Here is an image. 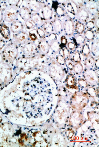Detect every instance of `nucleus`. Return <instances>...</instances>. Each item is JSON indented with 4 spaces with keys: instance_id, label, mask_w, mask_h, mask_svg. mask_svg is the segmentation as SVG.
Here are the masks:
<instances>
[{
    "instance_id": "1",
    "label": "nucleus",
    "mask_w": 99,
    "mask_h": 147,
    "mask_svg": "<svg viewBox=\"0 0 99 147\" xmlns=\"http://www.w3.org/2000/svg\"><path fill=\"white\" fill-rule=\"evenodd\" d=\"M88 101L86 95L81 92H79L73 97L72 105L73 107L76 108L78 107L79 108H82L87 105L89 102Z\"/></svg>"
},
{
    "instance_id": "2",
    "label": "nucleus",
    "mask_w": 99,
    "mask_h": 147,
    "mask_svg": "<svg viewBox=\"0 0 99 147\" xmlns=\"http://www.w3.org/2000/svg\"><path fill=\"white\" fill-rule=\"evenodd\" d=\"M19 10L17 6L8 7L4 14V19L8 22H13L15 20Z\"/></svg>"
},
{
    "instance_id": "3",
    "label": "nucleus",
    "mask_w": 99,
    "mask_h": 147,
    "mask_svg": "<svg viewBox=\"0 0 99 147\" xmlns=\"http://www.w3.org/2000/svg\"><path fill=\"white\" fill-rule=\"evenodd\" d=\"M64 31L68 36H71L73 34L74 30V26L71 19H68L65 21L63 24Z\"/></svg>"
},
{
    "instance_id": "4",
    "label": "nucleus",
    "mask_w": 99,
    "mask_h": 147,
    "mask_svg": "<svg viewBox=\"0 0 99 147\" xmlns=\"http://www.w3.org/2000/svg\"><path fill=\"white\" fill-rule=\"evenodd\" d=\"M77 16L79 19V20L82 22H86L89 17V13L86 8L80 7L78 9Z\"/></svg>"
},
{
    "instance_id": "5",
    "label": "nucleus",
    "mask_w": 99,
    "mask_h": 147,
    "mask_svg": "<svg viewBox=\"0 0 99 147\" xmlns=\"http://www.w3.org/2000/svg\"><path fill=\"white\" fill-rule=\"evenodd\" d=\"M10 28L12 32L17 34L23 31V24L20 21L15 20L12 22Z\"/></svg>"
},
{
    "instance_id": "6",
    "label": "nucleus",
    "mask_w": 99,
    "mask_h": 147,
    "mask_svg": "<svg viewBox=\"0 0 99 147\" xmlns=\"http://www.w3.org/2000/svg\"><path fill=\"white\" fill-rule=\"evenodd\" d=\"M41 9H42V14L44 20H49L52 18L53 11L49 6L45 4L43 6H41Z\"/></svg>"
},
{
    "instance_id": "7",
    "label": "nucleus",
    "mask_w": 99,
    "mask_h": 147,
    "mask_svg": "<svg viewBox=\"0 0 99 147\" xmlns=\"http://www.w3.org/2000/svg\"><path fill=\"white\" fill-rule=\"evenodd\" d=\"M19 14L21 17L25 21H29L31 19L32 14L30 10L26 7H23L21 8L19 11Z\"/></svg>"
},
{
    "instance_id": "8",
    "label": "nucleus",
    "mask_w": 99,
    "mask_h": 147,
    "mask_svg": "<svg viewBox=\"0 0 99 147\" xmlns=\"http://www.w3.org/2000/svg\"><path fill=\"white\" fill-rule=\"evenodd\" d=\"M36 47L35 45L32 43H29L24 47L23 52L26 56H31L35 53Z\"/></svg>"
},
{
    "instance_id": "9",
    "label": "nucleus",
    "mask_w": 99,
    "mask_h": 147,
    "mask_svg": "<svg viewBox=\"0 0 99 147\" xmlns=\"http://www.w3.org/2000/svg\"><path fill=\"white\" fill-rule=\"evenodd\" d=\"M17 54V51L16 48L13 47H7L3 52V56L10 59H14Z\"/></svg>"
},
{
    "instance_id": "10",
    "label": "nucleus",
    "mask_w": 99,
    "mask_h": 147,
    "mask_svg": "<svg viewBox=\"0 0 99 147\" xmlns=\"http://www.w3.org/2000/svg\"><path fill=\"white\" fill-rule=\"evenodd\" d=\"M15 41L18 43H23L26 42L28 39V35L24 32H20L15 35Z\"/></svg>"
},
{
    "instance_id": "11",
    "label": "nucleus",
    "mask_w": 99,
    "mask_h": 147,
    "mask_svg": "<svg viewBox=\"0 0 99 147\" xmlns=\"http://www.w3.org/2000/svg\"><path fill=\"white\" fill-rule=\"evenodd\" d=\"M31 20V22L34 23L35 26L38 27H41L43 25V21L42 18L38 13H34L32 14Z\"/></svg>"
},
{
    "instance_id": "12",
    "label": "nucleus",
    "mask_w": 99,
    "mask_h": 147,
    "mask_svg": "<svg viewBox=\"0 0 99 147\" xmlns=\"http://www.w3.org/2000/svg\"><path fill=\"white\" fill-rule=\"evenodd\" d=\"M28 5L30 11L34 12V13H38L41 8V4L37 1H29Z\"/></svg>"
},
{
    "instance_id": "13",
    "label": "nucleus",
    "mask_w": 99,
    "mask_h": 147,
    "mask_svg": "<svg viewBox=\"0 0 99 147\" xmlns=\"http://www.w3.org/2000/svg\"><path fill=\"white\" fill-rule=\"evenodd\" d=\"M0 33L5 39H9L10 38V31L8 27H7L5 24H3L1 25L0 28Z\"/></svg>"
},
{
    "instance_id": "14",
    "label": "nucleus",
    "mask_w": 99,
    "mask_h": 147,
    "mask_svg": "<svg viewBox=\"0 0 99 147\" xmlns=\"http://www.w3.org/2000/svg\"><path fill=\"white\" fill-rule=\"evenodd\" d=\"M52 24L53 27V29L56 33L59 34L62 32L63 30V26L59 20L55 19L53 21Z\"/></svg>"
},
{
    "instance_id": "15",
    "label": "nucleus",
    "mask_w": 99,
    "mask_h": 147,
    "mask_svg": "<svg viewBox=\"0 0 99 147\" xmlns=\"http://www.w3.org/2000/svg\"><path fill=\"white\" fill-rule=\"evenodd\" d=\"M96 74L93 71H88L85 74V77L88 81L91 84H94L96 83Z\"/></svg>"
},
{
    "instance_id": "16",
    "label": "nucleus",
    "mask_w": 99,
    "mask_h": 147,
    "mask_svg": "<svg viewBox=\"0 0 99 147\" xmlns=\"http://www.w3.org/2000/svg\"><path fill=\"white\" fill-rule=\"evenodd\" d=\"M42 28L45 33L47 34H51L52 33L54 29L53 27L52 23H51L49 21H47L46 22H45L44 24L42 25Z\"/></svg>"
},
{
    "instance_id": "17",
    "label": "nucleus",
    "mask_w": 99,
    "mask_h": 147,
    "mask_svg": "<svg viewBox=\"0 0 99 147\" xmlns=\"http://www.w3.org/2000/svg\"><path fill=\"white\" fill-rule=\"evenodd\" d=\"M39 50L44 54L47 53L49 50V46L45 40H42L39 43Z\"/></svg>"
},
{
    "instance_id": "18",
    "label": "nucleus",
    "mask_w": 99,
    "mask_h": 147,
    "mask_svg": "<svg viewBox=\"0 0 99 147\" xmlns=\"http://www.w3.org/2000/svg\"><path fill=\"white\" fill-rule=\"evenodd\" d=\"M86 9H87L88 12L94 14L95 12H96V4L95 2L92 1H89L87 4L86 5Z\"/></svg>"
},
{
    "instance_id": "19",
    "label": "nucleus",
    "mask_w": 99,
    "mask_h": 147,
    "mask_svg": "<svg viewBox=\"0 0 99 147\" xmlns=\"http://www.w3.org/2000/svg\"><path fill=\"white\" fill-rule=\"evenodd\" d=\"M75 29L78 34H82L84 31V26L81 22H77L75 24Z\"/></svg>"
},
{
    "instance_id": "20",
    "label": "nucleus",
    "mask_w": 99,
    "mask_h": 147,
    "mask_svg": "<svg viewBox=\"0 0 99 147\" xmlns=\"http://www.w3.org/2000/svg\"><path fill=\"white\" fill-rule=\"evenodd\" d=\"M73 70L77 74H79L83 71V68L82 64L80 62H78L76 63L73 66Z\"/></svg>"
},
{
    "instance_id": "21",
    "label": "nucleus",
    "mask_w": 99,
    "mask_h": 147,
    "mask_svg": "<svg viewBox=\"0 0 99 147\" xmlns=\"http://www.w3.org/2000/svg\"><path fill=\"white\" fill-rule=\"evenodd\" d=\"M95 63L94 59L91 57H88L85 61V65L88 68H91Z\"/></svg>"
},
{
    "instance_id": "22",
    "label": "nucleus",
    "mask_w": 99,
    "mask_h": 147,
    "mask_svg": "<svg viewBox=\"0 0 99 147\" xmlns=\"http://www.w3.org/2000/svg\"><path fill=\"white\" fill-rule=\"evenodd\" d=\"M67 85L71 87L75 86L76 84V79L75 77L72 75L68 76L67 79Z\"/></svg>"
},
{
    "instance_id": "23",
    "label": "nucleus",
    "mask_w": 99,
    "mask_h": 147,
    "mask_svg": "<svg viewBox=\"0 0 99 147\" xmlns=\"http://www.w3.org/2000/svg\"><path fill=\"white\" fill-rule=\"evenodd\" d=\"M84 38L88 40H92L94 38V32L92 30H88L84 33Z\"/></svg>"
},
{
    "instance_id": "24",
    "label": "nucleus",
    "mask_w": 99,
    "mask_h": 147,
    "mask_svg": "<svg viewBox=\"0 0 99 147\" xmlns=\"http://www.w3.org/2000/svg\"><path fill=\"white\" fill-rule=\"evenodd\" d=\"M75 40L78 44L82 45L84 43L85 38L83 35H82L81 34H78L75 35Z\"/></svg>"
},
{
    "instance_id": "25",
    "label": "nucleus",
    "mask_w": 99,
    "mask_h": 147,
    "mask_svg": "<svg viewBox=\"0 0 99 147\" xmlns=\"http://www.w3.org/2000/svg\"><path fill=\"white\" fill-rule=\"evenodd\" d=\"M82 53L85 56H88L90 53V49L89 46L87 44L83 45L82 49Z\"/></svg>"
},
{
    "instance_id": "26",
    "label": "nucleus",
    "mask_w": 99,
    "mask_h": 147,
    "mask_svg": "<svg viewBox=\"0 0 99 147\" xmlns=\"http://www.w3.org/2000/svg\"><path fill=\"white\" fill-rule=\"evenodd\" d=\"M50 47L55 52H58L60 49L59 45L58 44V42H57V41H53L52 43L50 45Z\"/></svg>"
},
{
    "instance_id": "27",
    "label": "nucleus",
    "mask_w": 99,
    "mask_h": 147,
    "mask_svg": "<svg viewBox=\"0 0 99 147\" xmlns=\"http://www.w3.org/2000/svg\"><path fill=\"white\" fill-rule=\"evenodd\" d=\"M55 12L58 16H62L64 15L65 11L64 10L61 6H57L55 8Z\"/></svg>"
},
{
    "instance_id": "28",
    "label": "nucleus",
    "mask_w": 99,
    "mask_h": 147,
    "mask_svg": "<svg viewBox=\"0 0 99 147\" xmlns=\"http://www.w3.org/2000/svg\"><path fill=\"white\" fill-rule=\"evenodd\" d=\"M87 93L90 96L93 97H96L97 94L95 89L93 88L92 87H89L88 89Z\"/></svg>"
},
{
    "instance_id": "29",
    "label": "nucleus",
    "mask_w": 99,
    "mask_h": 147,
    "mask_svg": "<svg viewBox=\"0 0 99 147\" xmlns=\"http://www.w3.org/2000/svg\"><path fill=\"white\" fill-rule=\"evenodd\" d=\"M72 59L74 62H75L76 63L80 62L81 60V58L79 53L78 52H76L74 53L72 56Z\"/></svg>"
},
{
    "instance_id": "30",
    "label": "nucleus",
    "mask_w": 99,
    "mask_h": 147,
    "mask_svg": "<svg viewBox=\"0 0 99 147\" xmlns=\"http://www.w3.org/2000/svg\"><path fill=\"white\" fill-rule=\"evenodd\" d=\"M57 60L58 64H59L60 65H64L66 63L65 59L64 58V57L62 55H59L58 56L57 58Z\"/></svg>"
},
{
    "instance_id": "31",
    "label": "nucleus",
    "mask_w": 99,
    "mask_h": 147,
    "mask_svg": "<svg viewBox=\"0 0 99 147\" xmlns=\"http://www.w3.org/2000/svg\"><path fill=\"white\" fill-rule=\"evenodd\" d=\"M79 85L83 88H86L88 87V83L84 79H79Z\"/></svg>"
},
{
    "instance_id": "32",
    "label": "nucleus",
    "mask_w": 99,
    "mask_h": 147,
    "mask_svg": "<svg viewBox=\"0 0 99 147\" xmlns=\"http://www.w3.org/2000/svg\"><path fill=\"white\" fill-rule=\"evenodd\" d=\"M36 32L38 33V34L39 35L40 38H43L45 37L46 33L44 32V31L43 29H42L40 27H38V29L36 30Z\"/></svg>"
},
{
    "instance_id": "33",
    "label": "nucleus",
    "mask_w": 99,
    "mask_h": 147,
    "mask_svg": "<svg viewBox=\"0 0 99 147\" xmlns=\"http://www.w3.org/2000/svg\"><path fill=\"white\" fill-rule=\"evenodd\" d=\"M86 26L87 28H88L89 30H90L93 29L95 28V24H94V22L93 21H88L87 23H86Z\"/></svg>"
},
{
    "instance_id": "34",
    "label": "nucleus",
    "mask_w": 99,
    "mask_h": 147,
    "mask_svg": "<svg viewBox=\"0 0 99 147\" xmlns=\"http://www.w3.org/2000/svg\"><path fill=\"white\" fill-rule=\"evenodd\" d=\"M63 53L65 59H68L70 57V51L67 47H64L63 50Z\"/></svg>"
},
{
    "instance_id": "35",
    "label": "nucleus",
    "mask_w": 99,
    "mask_h": 147,
    "mask_svg": "<svg viewBox=\"0 0 99 147\" xmlns=\"http://www.w3.org/2000/svg\"><path fill=\"white\" fill-rule=\"evenodd\" d=\"M26 28L28 30L33 29L34 27V24H33L32 22L30 20L26 21Z\"/></svg>"
},
{
    "instance_id": "36",
    "label": "nucleus",
    "mask_w": 99,
    "mask_h": 147,
    "mask_svg": "<svg viewBox=\"0 0 99 147\" xmlns=\"http://www.w3.org/2000/svg\"><path fill=\"white\" fill-rule=\"evenodd\" d=\"M92 50L93 52H94L96 55V52L98 54V53H99V44H98V42H97V43H94L92 47Z\"/></svg>"
},
{
    "instance_id": "37",
    "label": "nucleus",
    "mask_w": 99,
    "mask_h": 147,
    "mask_svg": "<svg viewBox=\"0 0 99 147\" xmlns=\"http://www.w3.org/2000/svg\"><path fill=\"white\" fill-rule=\"evenodd\" d=\"M8 6L6 4V2H2L1 3H0V9L3 12L5 11L6 10V9L7 8Z\"/></svg>"
},
{
    "instance_id": "38",
    "label": "nucleus",
    "mask_w": 99,
    "mask_h": 147,
    "mask_svg": "<svg viewBox=\"0 0 99 147\" xmlns=\"http://www.w3.org/2000/svg\"><path fill=\"white\" fill-rule=\"evenodd\" d=\"M67 9L68 11L70 12V13L73 14L74 15H75V12L74 11V9L73 8V6L71 5V4L69 3L67 5Z\"/></svg>"
},
{
    "instance_id": "39",
    "label": "nucleus",
    "mask_w": 99,
    "mask_h": 147,
    "mask_svg": "<svg viewBox=\"0 0 99 147\" xmlns=\"http://www.w3.org/2000/svg\"><path fill=\"white\" fill-rule=\"evenodd\" d=\"M19 2V1H8V2L10 6H16Z\"/></svg>"
},
{
    "instance_id": "40",
    "label": "nucleus",
    "mask_w": 99,
    "mask_h": 147,
    "mask_svg": "<svg viewBox=\"0 0 99 147\" xmlns=\"http://www.w3.org/2000/svg\"><path fill=\"white\" fill-rule=\"evenodd\" d=\"M66 135L69 138H70L73 137V135H74V132L71 130H68L66 131Z\"/></svg>"
},
{
    "instance_id": "41",
    "label": "nucleus",
    "mask_w": 99,
    "mask_h": 147,
    "mask_svg": "<svg viewBox=\"0 0 99 147\" xmlns=\"http://www.w3.org/2000/svg\"><path fill=\"white\" fill-rule=\"evenodd\" d=\"M48 38L51 41H55V40L57 39V36L55 35V34L52 33V34H50L49 36H48Z\"/></svg>"
},
{
    "instance_id": "42",
    "label": "nucleus",
    "mask_w": 99,
    "mask_h": 147,
    "mask_svg": "<svg viewBox=\"0 0 99 147\" xmlns=\"http://www.w3.org/2000/svg\"><path fill=\"white\" fill-rule=\"evenodd\" d=\"M67 47L70 50H72L75 47V44L73 42H70L68 43Z\"/></svg>"
},
{
    "instance_id": "43",
    "label": "nucleus",
    "mask_w": 99,
    "mask_h": 147,
    "mask_svg": "<svg viewBox=\"0 0 99 147\" xmlns=\"http://www.w3.org/2000/svg\"><path fill=\"white\" fill-rule=\"evenodd\" d=\"M29 36L30 38L31 39V40L32 41H35L37 39V36H36V35H35V33H29Z\"/></svg>"
},
{
    "instance_id": "44",
    "label": "nucleus",
    "mask_w": 99,
    "mask_h": 147,
    "mask_svg": "<svg viewBox=\"0 0 99 147\" xmlns=\"http://www.w3.org/2000/svg\"><path fill=\"white\" fill-rule=\"evenodd\" d=\"M61 42L62 44L64 46H66V45L67 44V40L65 38V36H62L61 38Z\"/></svg>"
},
{
    "instance_id": "45",
    "label": "nucleus",
    "mask_w": 99,
    "mask_h": 147,
    "mask_svg": "<svg viewBox=\"0 0 99 147\" xmlns=\"http://www.w3.org/2000/svg\"><path fill=\"white\" fill-rule=\"evenodd\" d=\"M5 45V42L2 39H0V50L3 48Z\"/></svg>"
},
{
    "instance_id": "46",
    "label": "nucleus",
    "mask_w": 99,
    "mask_h": 147,
    "mask_svg": "<svg viewBox=\"0 0 99 147\" xmlns=\"http://www.w3.org/2000/svg\"><path fill=\"white\" fill-rule=\"evenodd\" d=\"M3 11L0 9V24H1L2 21L3 20Z\"/></svg>"
},
{
    "instance_id": "47",
    "label": "nucleus",
    "mask_w": 99,
    "mask_h": 147,
    "mask_svg": "<svg viewBox=\"0 0 99 147\" xmlns=\"http://www.w3.org/2000/svg\"><path fill=\"white\" fill-rule=\"evenodd\" d=\"M95 26H96V27H97V29H99V17H98L96 19V20H95Z\"/></svg>"
},
{
    "instance_id": "48",
    "label": "nucleus",
    "mask_w": 99,
    "mask_h": 147,
    "mask_svg": "<svg viewBox=\"0 0 99 147\" xmlns=\"http://www.w3.org/2000/svg\"><path fill=\"white\" fill-rule=\"evenodd\" d=\"M98 104H96V103L95 102H93L91 103V107H92L93 108H95L97 107V106H98Z\"/></svg>"
},
{
    "instance_id": "49",
    "label": "nucleus",
    "mask_w": 99,
    "mask_h": 147,
    "mask_svg": "<svg viewBox=\"0 0 99 147\" xmlns=\"http://www.w3.org/2000/svg\"><path fill=\"white\" fill-rule=\"evenodd\" d=\"M68 68H69V69L70 70H72L73 69V65H72V64L71 63H69V65H68Z\"/></svg>"
},
{
    "instance_id": "50",
    "label": "nucleus",
    "mask_w": 99,
    "mask_h": 147,
    "mask_svg": "<svg viewBox=\"0 0 99 147\" xmlns=\"http://www.w3.org/2000/svg\"><path fill=\"white\" fill-rule=\"evenodd\" d=\"M95 66L98 68H99V59H97L95 62Z\"/></svg>"
}]
</instances>
